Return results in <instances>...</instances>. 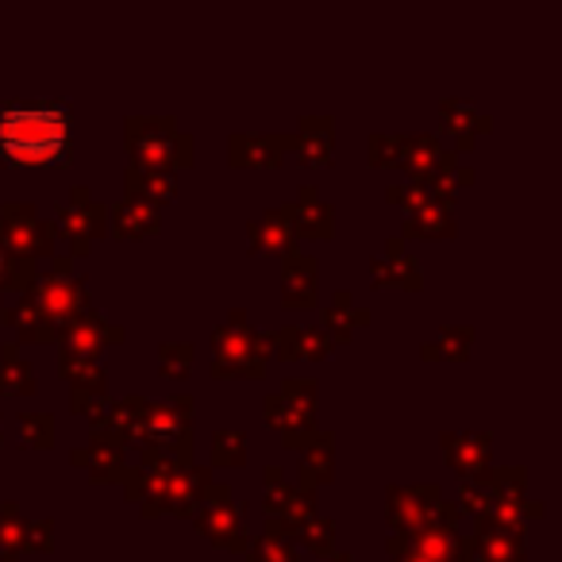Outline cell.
Masks as SVG:
<instances>
[{
    "instance_id": "cell-10",
    "label": "cell",
    "mask_w": 562,
    "mask_h": 562,
    "mask_svg": "<svg viewBox=\"0 0 562 562\" xmlns=\"http://www.w3.org/2000/svg\"><path fill=\"white\" fill-rule=\"evenodd\" d=\"M24 551V520L16 505H0V559H16Z\"/></svg>"
},
{
    "instance_id": "cell-15",
    "label": "cell",
    "mask_w": 562,
    "mask_h": 562,
    "mask_svg": "<svg viewBox=\"0 0 562 562\" xmlns=\"http://www.w3.org/2000/svg\"><path fill=\"white\" fill-rule=\"evenodd\" d=\"M385 551H390V562H431V559H424V554L408 551V547L401 543V536H393L390 543H385Z\"/></svg>"
},
{
    "instance_id": "cell-9",
    "label": "cell",
    "mask_w": 562,
    "mask_h": 562,
    "mask_svg": "<svg viewBox=\"0 0 562 562\" xmlns=\"http://www.w3.org/2000/svg\"><path fill=\"white\" fill-rule=\"evenodd\" d=\"M297 543L305 547V551H313L316 559H324V554H331L336 551V524L331 520H324V516H313V520H305L297 531Z\"/></svg>"
},
{
    "instance_id": "cell-1",
    "label": "cell",
    "mask_w": 562,
    "mask_h": 562,
    "mask_svg": "<svg viewBox=\"0 0 562 562\" xmlns=\"http://www.w3.org/2000/svg\"><path fill=\"white\" fill-rule=\"evenodd\" d=\"M70 158V109L24 104L0 112V162L16 170H47Z\"/></svg>"
},
{
    "instance_id": "cell-17",
    "label": "cell",
    "mask_w": 562,
    "mask_h": 562,
    "mask_svg": "<svg viewBox=\"0 0 562 562\" xmlns=\"http://www.w3.org/2000/svg\"><path fill=\"white\" fill-rule=\"evenodd\" d=\"M0 562H16V559H0Z\"/></svg>"
},
{
    "instance_id": "cell-14",
    "label": "cell",
    "mask_w": 562,
    "mask_h": 562,
    "mask_svg": "<svg viewBox=\"0 0 562 562\" xmlns=\"http://www.w3.org/2000/svg\"><path fill=\"white\" fill-rule=\"evenodd\" d=\"M24 547H27V551L50 554V551H55V524H50V520L24 524Z\"/></svg>"
},
{
    "instance_id": "cell-16",
    "label": "cell",
    "mask_w": 562,
    "mask_h": 562,
    "mask_svg": "<svg viewBox=\"0 0 562 562\" xmlns=\"http://www.w3.org/2000/svg\"><path fill=\"white\" fill-rule=\"evenodd\" d=\"M321 562H355V559H351L347 551H331V554H324Z\"/></svg>"
},
{
    "instance_id": "cell-4",
    "label": "cell",
    "mask_w": 562,
    "mask_h": 562,
    "mask_svg": "<svg viewBox=\"0 0 562 562\" xmlns=\"http://www.w3.org/2000/svg\"><path fill=\"white\" fill-rule=\"evenodd\" d=\"M470 562H524V536L493 524L490 516H477V531L470 536Z\"/></svg>"
},
{
    "instance_id": "cell-7",
    "label": "cell",
    "mask_w": 562,
    "mask_h": 562,
    "mask_svg": "<svg viewBox=\"0 0 562 562\" xmlns=\"http://www.w3.org/2000/svg\"><path fill=\"white\" fill-rule=\"evenodd\" d=\"M78 467H89V474L97 477V482H116V477H124V454L116 451V443H104V439H97L93 451H78Z\"/></svg>"
},
{
    "instance_id": "cell-2",
    "label": "cell",
    "mask_w": 562,
    "mask_h": 562,
    "mask_svg": "<svg viewBox=\"0 0 562 562\" xmlns=\"http://www.w3.org/2000/svg\"><path fill=\"white\" fill-rule=\"evenodd\" d=\"M193 516H196V528H201L216 547H224V551L243 554L250 547L247 531H243V520H239V505H232L227 485H209Z\"/></svg>"
},
{
    "instance_id": "cell-13",
    "label": "cell",
    "mask_w": 562,
    "mask_h": 562,
    "mask_svg": "<svg viewBox=\"0 0 562 562\" xmlns=\"http://www.w3.org/2000/svg\"><path fill=\"white\" fill-rule=\"evenodd\" d=\"M459 513H470V516H485V508H490V490H485L477 477H470L467 485H462V493H459Z\"/></svg>"
},
{
    "instance_id": "cell-5",
    "label": "cell",
    "mask_w": 562,
    "mask_h": 562,
    "mask_svg": "<svg viewBox=\"0 0 562 562\" xmlns=\"http://www.w3.org/2000/svg\"><path fill=\"white\" fill-rule=\"evenodd\" d=\"M243 554H247V562H297V543H293V531L278 516H270L258 543L247 547Z\"/></svg>"
},
{
    "instance_id": "cell-8",
    "label": "cell",
    "mask_w": 562,
    "mask_h": 562,
    "mask_svg": "<svg viewBox=\"0 0 562 562\" xmlns=\"http://www.w3.org/2000/svg\"><path fill=\"white\" fill-rule=\"evenodd\" d=\"M324 482H331V439L316 436L313 447L305 451V459H301V485L316 490V485H324Z\"/></svg>"
},
{
    "instance_id": "cell-11",
    "label": "cell",
    "mask_w": 562,
    "mask_h": 562,
    "mask_svg": "<svg viewBox=\"0 0 562 562\" xmlns=\"http://www.w3.org/2000/svg\"><path fill=\"white\" fill-rule=\"evenodd\" d=\"M243 459H247V447H243L239 431H220L212 439V462L216 467H243Z\"/></svg>"
},
{
    "instance_id": "cell-3",
    "label": "cell",
    "mask_w": 562,
    "mask_h": 562,
    "mask_svg": "<svg viewBox=\"0 0 562 562\" xmlns=\"http://www.w3.org/2000/svg\"><path fill=\"white\" fill-rule=\"evenodd\" d=\"M439 508V490L436 485H393L390 490V528L397 536H416L420 528H428L431 516Z\"/></svg>"
},
{
    "instance_id": "cell-12",
    "label": "cell",
    "mask_w": 562,
    "mask_h": 562,
    "mask_svg": "<svg viewBox=\"0 0 562 562\" xmlns=\"http://www.w3.org/2000/svg\"><path fill=\"white\" fill-rule=\"evenodd\" d=\"M20 439H24V447H43V451H47V447L55 443V420H50V416L27 413L24 420H20Z\"/></svg>"
},
{
    "instance_id": "cell-6",
    "label": "cell",
    "mask_w": 562,
    "mask_h": 562,
    "mask_svg": "<svg viewBox=\"0 0 562 562\" xmlns=\"http://www.w3.org/2000/svg\"><path fill=\"white\" fill-rule=\"evenodd\" d=\"M447 462L459 470L462 477H477L490 462V436H447Z\"/></svg>"
}]
</instances>
